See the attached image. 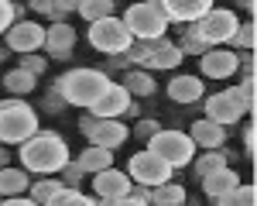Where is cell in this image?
I'll use <instances>...</instances> for the list:
<instances>
[{
    "mask_svg": "<svg viewBox=\"0 0 257 206\" xmlns=\"http://www.w3.org/2000/svg\"><path fill=\"white\" fill-rule=\"evenodd\" d=\"M79 168L82 172H93V175H99V172H106V168H113V151H106V148H86L79 155Z\"/></svg>",
    "mask_w": 257,
    "mask_h": 206,
    "instance_id": "22",
    "label": "cell"
},
{
    "mask_svg": "<svg viewBox=\"0 0 257 206\" xmlns=\"http://www.w3.org/2000/svg\"><path fill=\"white\" fill-rule=\"evenodd\" d=\"M110 86V76L99 69H69L62 79H55V93L62 96V103L72 107H93L103 96V89Z\"/></svg>",
    "mask_w": 257,
    "mask_h": 206,
    "instance_id": "2",
    "label": "cell"
},
{
    "mask_svg": "<svg viewBox=\"0 0 257 206\" xmlns=\"http://www.w3.org/2000/svg\"><path fill=\"white\" fill-rule=\"evenodd\" d=\"M82 179H86V172L79 168V162H72V158H69V162L62 165V172H59V182L65 185V189H76V185H79Z\"/></svg>",
    "mask_w": 257,
    "mask_h": 206,
    "instance_id": "34",
    "label": "cell"
},
{
    "mask_svg": "<svg viewBox=\"0 0 257 206\" xmlns=\"http://www.w3.org/2000/svg\"><path fill=\"white\" fill-rule=\"evenodd\" d=\"M240 117H243V110H240L226 93H213V96L206 100V121L219 124V127H230V124H237Z\"/></svg>",
    "mask_w": 257,
    "mask_h": 206,
    "instance_id": "16",
    "label": "cell"
},
{
    "mask_svg": "<svg viewBox=\"0 0 257 206\" xmlns=\"http://www.w3.org/2000/svg\"><path fill=\"white\" fill-rule=\"evenodd\" d=\"M31 7L38 11V14H48V18H55V24H59L69 11H76V4L72 0H31Z\"/></svg>",
    "mask_w": 257,
    "mask_h": 206,
    "instance_id": "29",
    "label": "cell"
},
{
    "mask_svg": "<svg viewBox=\"0 0 257 206\" xmlns=\"http://www.w3.org/2000/svg\"><path fill=\"white\" fill-rule=\"evenodd\" d=\"M18 14H21L18 4H11V0H0V35H7V31H11V24L18 21Z\"/></svg>",
    "mask_w": 257,
    "mask_h": 206,
    "instance_id": "36",
    "label": "cell"
},
{
    "mask_svg": "<svg viewBox=\"0 0 257 206\" xmlns=\"http://www.w3.org/2000/svg\"><path fill=\"white\" fill-rule=\"evenodd\" d=\"M196 28H199V35L206 38V45H209V48H223V41H233L240 21H237V14H233V11L213 7V11L199 21Z\"/></svg>",
    "mask_w": 257,
    "mask_h": 206,
    "instance_id": "7",
    "label": "cell"
},
{
    "mask_svg": "<svg viewBox=\"0 0 257 206\" xmlns=\"http://www.w3.org/2000/svg\"><path fill=\"white\" fill-rule=\"evenodd\" d=\"M45 206H96V199L82 196L79 189H65V185H62V189H59V192H55V196H52Z\"/></svg>",
    "mask_w": 257,
    "mask_h": 206,
    "instance_id": "32",
    "label": "cell"
},
{
    "mask_svg": "<svg viewBox=\"0 0 257 206\" xmlns=\"http://www.w3.org/2000/svg\"><path fill=\"white\" fill-rule=\"evenodd\" d=\"M62 189V182L59 179H38V182L31 185V203H38V206H45L55 192Z\"/></svg>",
    "mask_w": 257,
    "mask_h": 206,
    "instance_id": "33",
    "label": "cell"
},
{
    "mask_svg": "<svg viewBox=\"0 0 257 206\" xmlns=\"http://www.w3.org/2000/svg\"><path fill=\"white\" fill-rule=\"evenodd\" d=\"M131 96H151L158 86H155V79H151V72H144V69H131L127 76H123V82H120Z\"/></svg>",
    "mask_w": 257,
    "mask_h": 206,
    "instance_id": "24",
    "label": "cell"
},
{
    "mask_svg": "<svg viewBox=\"0 0 257 206\" xmlns=\"http://www.w3.org/2000/svg\"><path fill=\"white\" fill-rule=\"evenodd\" d=\"M35 76L31 72H24V69H11V72H4V89H11L14 96H28L31 89H35Z\"/></svg>",
    "mask_w": 257,
    "mask_h": 206,
    "instance_id": "26",
    "label": "cell"
},
{
    "mask_svg": "<svg viewBox=\"0 0 257 206\" xmlns=\"http://www.w3.org/2000/svg\"><path fill=\"white\" fill-rule=\"evenodd\" d=\"M72 45H76V31H72L65 21H59V24H52V28L45 31V45H41V48H48L52 55L65 59V55L72 52Z\"/></svg>",
    "mask_w": 257,
    "mask_h": 206,
    "instance_id": "18",
    "label": "cell"
},
{
    "mask_svg": "<svg viewBox=\"0 0 257 206\" xmlns=\"http://www.w3.org/2000/svg\"><path fill=\"white\" fill-rule=\"evenodd\" d=\"M7 162H11V155H7V148L0 144V168H7Z\"/></svg>",
    "mask_w": 257,
    "mask_h": 206,
    "instance_id": "43",
    "label": "cell"
},
{
    "mask_svg": "<svg viewBox=\"0 0 257 206\" xmlns=\"http://www.w3.org/2000/svg\"><path fill=\"white\" fill-rule=\"evenodd\" d=\"M127 134H131V131H127V124H123V121H96V127H93L86 138H89V144H93V148L117 151L120 144L127 141Z\"/></svg>",
    "mask_w": 257,
    "mask_h": 206,
    "instance_id": "14",
    "label": "cell"
},
{
    "mask_svg": "<svg viewBox=\"0 0 257 206\" xmlns=\"http://www.w3.org/2000/svg\"><path fill=\"white\" fill-rule=\"evenodd\" d=\"M216 206H257V189H254V185H243V182H240L233 192L219 196Z\"/></svg>",
    "mask_w": 257,
    "mask_h": 206,
    "instance_id": "28",
    "label": "cell"
},
{
    "mask_svg": "<svg viewBox=\"0 0 257 206\" xmlns=\"http://www.w3.org/2000/svg\"><path fill=\"white\" fill-rule=\"evenodd\" d=\"M131 35H127V28H123V21L113 14V18H103L96 24H89V45L103 52V55H123L127 48H131Z\"/></svg>",
    "mask_w": 257,
    "mask_h": 206,
    "instance_id": "6",
    "label": "cell"
},
{
    "mask_svg": "<svg viewBox=\"0 0 257 206\" xmlns=\"http://www.w3.org/2000/svg\"><path fill=\"white\" fill-rule=\"evenodd\" d=\"M226 162H230V155L226 151H206L202 158H196V175H213V172H219V168H226Z\"/></svg>",
    "mask_w": 257,
    "mask_h": 206,
    "instance_id": "31",
    "label": "cell"
},
{
    "mask_svg": "<svg viewBox=\"0 0 257 206\" xmlns=\"http://www.w3.org/2000/svg\"><path fill=\"white\" fill-rule=\"evenodd\" d=\"M254 41H257V28H254V21L240 24L237 35H233V45H237V48H243V52H254Z\"/></svg>",
    "mask_w": 257,
    "mask_h": 206,
    "instance_id": "35",
    "label": "cell"
},
{
    "mask_svg": "<svg viewBox=\"0 0 257 206\" xmlns=\"http://www.w3.org/2000/svg\"><path fill=\"white\" fill-rule=\"evenodd\" d=\"M209 11H213L209 0H161L165 21H178V24H199Z\"/></svg>",
    "mask_w": 257,
    "mask_h": 206,
    "instance_id": "12",
    "label": "cell"
},
{
    "mask_svg": "<svg viewBox=\"0 0 257 206\" xmlns=\"http://www.w3.org/2000/svg\"><path fill=\"white\" fill-rule=\"evenodd\" d=\"M148 151L161 158L168 168H185L192 165V155H196V144L185 131H158L151 141H148Z\"/></svg>",
    "mask_w": 257,
    "mask_h": 206,
    "instance_id": "5",
    "label": "cell"
},
{
    "mask_svg": "<svg viewBox=\"0 0 257 206\" xmlns=\"http://www.w3.org/2000/svg\"><path fill=\"white\" fill-rule=\"evenodd\" d=\"M237 185H240V175H237V172L219 168V172H213V175H206V179H202V192H206L209 199H219V196L233 192Z\"/></svg>",
    "mask_w": 257,
    "mask_h": 206,
    "instance_id": "20",
    "label": "cell"
},
{
    "mask_svg": "<svg viewBox=\"0 0 257 206\" xmlns=\"http://www.w3.org/2000/svg\"><path fill=\"white\" fill-rule=\"evenodd\" d=\"M113 7H117L113 0H79V4H76V11H79L89 24H96V21H103V18H113Z\"/></svg>",
    "mask_w": 257,
    "mask_h": 206,
    "instance_id": "25",
    "label": "cell"
},
{
    "mask_svg": "<svg viewBox=\"0 0 257 206\" xmlns=\"http://www.w3.org/2000/svg\"><path fill=\"white\" fill-rule=\"evenodd\" d=\"M223 93L237 103L243 114H250V117H254V82H240V86H230V89H223Z\"/></svg>",
    "mask_w": 257,
    "mask_h": 206,
    "instance_id": "30",
    "label": "cell"
},
{
    "mask_svg": "<svg viewBox=\"0 0 257 206\" xmlns=\"http://www.w3.org/2000/svg\"><path fill=\"white\" fill-rule=\"evenodd\" d=\"M202 76H209V79H230L233 72H237V52H230V48H209L206 55H202Z\"/></svg>",
    "mask_w": 257,
    "mask_h": 206,
    "instance_id": "13",
    "label": "cell"
},
{
    "mask_svg": "<svg viewBox=\"0 0 257 206\" xmlns=\"http://www.w3.org/2000/svg\"><path fill=\"white\" fill-rule=\"evenodd\" d=\"M178 52H182V55H206V52H209V45H206V38L199 35V28H196V24H185Z\"/></svg>",
    "mask_w": 257,
    "mask_h": 206,
    "instance_id": "27",
    "label": "cell"
},
{
    "mask_svg": "<svg viewBox=\"0 0 257 206\" xmlns=\"http://www.w3.org/2000/svg\"><path fill=\"white\" fill-rule=\"evenodd\" d=\"M4 38H7V48H11V52H18V55H35L41 45H45V28L35 24V21H14Z\"/></svg>",
    "mask_w": 257,
    "mask_h": 206,
    "instance_id": "9",
    "label": "cell"
},
{
    "mask_svg": "<svg viewBox=\"0 0 257 206\" xmlns=\"http://www.w3.org/2000/svg\"><path fill=\"white\" fill-rule=\"evenodd\" d=\"M113 206H151V203H148V192H144V189H138V192H131V196L117 199Z\"/></svg>",
    "mask_w": 257,
    "mask_h": 206,
    "instance_id": "39",
    "label": "cell"
},
{
    "mask_svg": "<svg viewBox=\"0 0 257 206\" xmlns=\"http://www.w3.org/2000/svg\"><path fill=\"white\" fill-rule=\"evenodd\" d=\"M120 21H123L127 35H131L134 41H158V38H165V31H168V21H165V14H161L158 0L131 4Z\"/></svg>",
    "mask_w": 257,
    "mask_h": 206,
    "instance_id": "4",
    "label": "cell"
},
{
    "mask_svg": "<svg viewBox=\"0 0 257 206\" xmlns=\"http://www.w3.org/2000/svg\"><path fill=\"white\" fill-rule=\"evenodd\" d=\"M0 59H4V52H0Z\"/></svg>",
    "mask_w": 257,
    "mask_h": 206,
    "instance_id": "44",
    "label": "cell"
},
{
    "mask_svg": "<svg viewBox=\"0 0 257 206\" xmlns=\"http://www.w3.org/2000/svg\"><path fill=\"white\" fill-rule=\"evenodd\" d=\"M18 69H24V72H31V76L38 79L41 72L48 69V62H45V59L38 55V52H35V55H21V65H18Z\"/></svg>",
    "mask_w": 257,
    "mask_h": 206,
    "instance_id": "37",
    "label": "cell"
},
{
    "mask_svg": "<svg viewBox=\"0 0 257 206\" xmlns=\"http://www.w3.org/2000/svg\"><path fill=\"white\" fill-rule=\"evenodd\" d=\"M168 175H172V168L155 158L151 151H138L131 162H127V179L138 185H148V189H155V185H165L168 182Z\"/></svg>",
    "mask_w": 257,
    "mask_h": 206,
    "instance_id": "8",
    "label": "cell"
},
{
    "mask_svg": "<svg viewBox=\"0 0 257 206\" xmlns=\"http://www.w3.org/2000/svg\"><path fill=\"white\" fill-rule=\"evenodd\" d=\"M189 138H192V144L206 148V151H219V148L226 144V127H219V124H213V121H206V117H202V121L192 124Z\"/></svg>",
    "mask_w": 257,
    "mask_h": 206,
    "instance_id": "17",
    "label": "cell"
},
{
    "mask_svg": "<svg viewBox=\"0 0 257 206\" xmlns=\"http://www.w3.org/2000/svg\"><path fill=\"white\" fill-rule=\"evenodd\" d=\"M28 185H31V179H28V172L24 168H0V199H11V196H24L28 192Z\"/></svg>",
    "mask_w": 257,
    "mask_h": 206,
    "instance_id": "21",
    "label": "cell"
},
{
    "mask_svg": "<svg viewBox=\"0 0 257 206\" xmlns=\"http://www.w3.org/2000/svg\"><path fill=\"white\" fill-rule=\"evenodd\" d=\"M69 162V144L55 131H38L35 138L21 144V165L24 172H35L41 179H52V172H62V165Z\"/></svg>",
    "mask_w": 257,
    "mask_h": 206,
    "instance_id": "1",
    "label": "cell"
},
{
    "mask_svg": "<svg viewBox=\"0 0 257 206\" xmlns=\"http://www.w3.org/2000/svg\"><path fill=\"white\" fill-rule=\"evenodd\" d=\"M161 127L155 121H138V127H134V134H138L141 141H151V138H155V134H158Z\"/></svg>",
    "mask_w": 257,
    "mask_h": 206,
    "instance_id": "38",
    "label": "cell"
},
{
    "mask_svg": "<svg viewBox=\"0 0 257 206\" xmlns=\"http://www.w3.org/2000/svg\"><path fill=\"white\" fill-rule=\"evenodd\" d=\"M182 52H178V45H172L168 38H158L148 45V59L141 62L144 69H175V65H182Z\"/></svg>",
    "mask_w": 257,
    "mask_h": 206,
    "instance_id": "15",
    "label": "cell"
},
{
    "mask_svg": "<svg viewBox=\"0 0 257 206\" xmlns=\"http://www.w3.org/2000/svg\"><path fill=\"white\" fill-rule=\"evenodd\" d=\"M202 79H196V76H175V79L168 82V96L175 103H196L202 100Z\"/></svg>",
    "mask_w": 257,
    "mask_h": 206,
    "instance_id": "19",
    "label": "cell"
},
{
    "mask_svg": "<svg viewBox=\"0 0 257 206\" xmlns=\"http://www.w3.org/2000/svg\"><path fill=\"white\" fill-rule=\"evenodd\" d=\"M93 127H96V117H93V114H89V117H82V121H79V131H82V134H89Z\"/></svg>",
    "mask_w": 257,
    "mask_h": 206,
    "instance_id": "42",
    "label": "cell"
},
{
    "mask_svg": "<svg viewBox=\"0 0 257 206\" xmlns=\"http://www.w3.org/2000/svg\"><path fill=\"white\" fill-rule=\"evenodd\" d=\"M131 189H134V182L127 179V172L106 168V172L93 175V192H96V199L117 203V199H123V196H131Z\"/></svg>",
    "mask_w": 257,
    "mask_h": 206,
    "instance_id": "11",
    "label": "cell"
},
{
    "mask_svg": "<svg viewBox=\"0 0 257 206\" xmlns=\"http://www.w3.org/2000/svg\"><path fill=\"white\" fill-rule=\"evenodd\" d=\"M254 141H257V131H254V117H250V124H247V131H243V144H247V155H250V162H254Z\"/></svg>",
    "mask_w": 257,
    "mask_h": 206,
    "instance_id": "40",
    "label": "cell"
},
{
    "mask_svg": "<svg viewBox=\"0 0 257 206\" xmlns=\"http://www.w3.org/2000/svg\"><path fill=\"white\" fill-rule=\"evenodd\" d=\"M0 206H38L31 199H21V196H11V199H0Z\"/></svg>",
    "mask_w": 257,
    "mask_h": 206,
    "instance_id": "41",
    "label": "cell"
},
{
    "mask_svg": "<svg viewBox=\"0 0 257 206\" xmlns=\"http://www.w3.org/2000/svg\"><path fill=\"white\" fill-rule=\"evenodd\" d=\"M131 93L120 86V82H110L106 89H103V96H99L89 110H93V117L96 121H117L120 114H127V107H131Z\"/></svg>",
    "mask_w": 257,
    "mask_h": 206,
    "instance_id": "10",
    "label": "cell"
},
{
    "mask_svg": "<svg viewBox=\"0 0 257 206\" xmlns=\"http://www.w3.org/2000/svg\"><path fill=\"white\" fill-rule=\"evenodd\" d=\"M148 203L151 206H185V189L175 182H165V185H155L148 192Z\"/></svg>",
    "mask_w": 257,
    "mask_h": 206,
    "instance_id": "23",
    "label": "cell"
},
{
    "mask_svg": "<svg viewBox=\"0 0 257 206\" xmlns=\"http://www.w3.org/2000/svg\"><path fill=\"white\" fill-rule=\"evenodd\" d=\"M38 134V114L24 100H0V144H24Z\"/></svg>",
    "mask_w": 257,
    "mask_h": 206,
    "instance_id": "3",
    "label": "cell"
}]
</instances>
